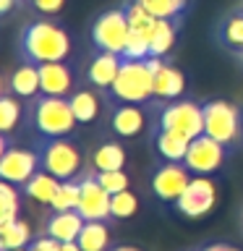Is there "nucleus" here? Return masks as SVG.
I'll return each mask as SVG.
<instances>
[{"mask_svg":"<svg viewBox=\"0 0 243 251\" xmlns=\"http://www.w3.org/2000/svg\"><path fill=\"white\" fill-rule=\"evenodd\" d=\"M37 154H39L42 170H47L58 180H73L81 176L84 154H81L78 141H71L66 136H60V139H45L42 136V141L37 144Z\"/></svg>","mask_w":243,"mask_h":251,"instance_id":"obj_2","label":"nucleus"},{"mask_svg":"<svg viewBox=\"0 0 243 251\" xmlns=\"http://www.w3.org/2000/svg\"><path fill=\"white\" fill-rule=\"evenodd\" d=\"M157 128H168V131L183 133L186 139H196L204 133V110L191 100H170L160 110Z\"/></svg>","mask_w":243,"mask_h":251,"instance_id":"obj_7","label":"nucleus"},{"mask_svg":"<svg viewBox=\"0 0 243 251\" xmlns=\"http://www.w3.org/2000/svg\"><path fill=\"white\" fill-rule=\"evenodd\" d=\"M11 92L16 97H37L42 92V86H39V66L21 63L11 74Z\"/></svg>","mask_w":243,"mask_h":251,"instance_id":"obj_21","label":"nucleus"},{"mask_svg":"<svg viewBox=\"0 0 243 251\" xmlns=\"http://www.w3.org/2000/svg\"><path fill=\"white\" fill-rule=\"evenodd\" d=\"M121 63H123L121 55L97 50V55H94L92 63H89V68H86V78H89V84H94L97 89H110V86L115 84V78H118Z\"/></svg>","mask_w":243,"mask_h":251,"instance_id":"obj_16","label":"nucleus"},{"mask_svg":"<svg viewBox=\"0 0 243 251\" xmlns=\"http://www.w3.org/2000/svg\"><path fill=\"white\" fill-rule=\"evenodd\" d=\"M191 139H186L183 133L168 131V128H157L154 131V147L168 162H183V157L188 152Z\"/></svg>","mask_w":243,"mask_h":251,"instance_id":"obj_20","label":"nucleus"},{"mask_svg":"<svg viewBox=\"0 0 243 251\" xmlns=\"http://www.w3.org/2000/svg\"><path fill=\"white\" fill-rule=\"evenodd\" d=\"M225 152H227L225 144H219L217 139L201 133V136L191 139L188 152L183 157V165L194 173V176H209V173H215L217 168H222Z\"/></svg>","mask_w":243,"mask_h":251,"instance_id":"obj_9","label":"nucleus"},{"mask_svg":"<svg viewBox=\"0 0 243 251\" xmlns=\"http://www.w3.org/2000/svg\"><path fill=\"white\" fill-rule=\"evenodd\" d=\"M136 3L144 5L154 19H168L178 26L188 11V0H136Z\"/></svg>","mask_w":243,"mask_h":251,"instance_id":"obj_26","label":"nucleus"},{"mask_svg":"<svg viewBox=\"0 0 243 251\" xmlns=\"http://www.w3.org/2000/svg\"><path fill=\"white\" fill-rule=\"evenodd\" d=\"M149 55H152V52H149V39H146V34H141V31H133V29H131L128 42H125L121 58H123V60H146Z\"/></svg>","mask_w":243,"mask_h":251,"instance_id":"obj_32","label":"nucleus"},{"mask_svg":"<svg viewBox=\"0 0 243 251\" xmlns=\"http://www.w3.org/2000/svg\"><path fill=\"white\" fill-rule=\"evenodd\" d=\"M215 201H217V188H215V183H212L207 176H194L191 183L186 186V191L180 194L172 204H175V212H178V215L196 220V217L209 215L212 207H215Z\"/></svg>","mask_w":243,"mask_h":251,"instance_id":"obj_8","label":"nucleus"},{"mask_svg":"<svg viewBox=\"0 0 243 251\" xmlns=\"http://www.w3.org/2000/svg\"><path fill=\"white\" fill-rule=\"evenodd\" d=\"M125 149L118 141H105L92 152V170H123Z\"/></svg>","mask_w":243,"mask_h":251,"instance_id":"obj_23","label":"nucleus"},{"mask_svg":"<svg viewBox=\"0 0 243 251\" xmlns=\"http://www.w3.org/2000/svg\"><path fill=\"white\" fill-rule=\"evenodd\" d=\"M39 86L42 94H52V97H66L76 86V76L63 60L58 63H42L39 66Z\"/></svg>","mask_w":243,"mask_h":251,"instance_id":"obj_14","label":"nucleus"},{"mask_svg":"<svg viewBox=\"0 0 243 251\" xmlns=\"http://www.w3.org/2000/svg\"><path fill=\"white\" fill-rule=\"evenodd\" d=\"M107 251H141V249H133V246H115V249H107Z\"/></svg>","mask_w":243,"mask_h":251,"instance_id":"obj_40","label":"nucleus"},{"mask_svg":"<svg viewBox=\"0 0 243 251\" xmlns=\"http://www.w3.org/2000/svg\"><path fill=\"white\" fill-rule=\"evenodd\" d=\"M219 42L227 50L243 55V8L222 19V24H219Z\"/></svg>","mask_w":243,"mask_h":251,"instance_id":"obj_24","label":"nucleus"},{"mask_svg":"<svg viewBox=\"0 0 243 251\" xmlns=\"http://www.w3.org/2000/svg\"><path fill=\"white\" fill-rule=\"evenodd\" d=\"M60 183L63 180H58L55 176H50L47 170H42L39 168L34 176H31L26 183H24L21 188H24V194L29 196V199H34V201H39V204H47L50 207L52 204V199L58 196V188H60Z\"/></svg>","mask_w":243,"mask_h":251,"instance_id":"obj_19","label":"nucleus"},{"mask_svg":"<svg viewBox=\"0 0 243 251\" xmlns=\"http://www.w3.org/2000/svg\"><path fill=\"white\" fill-rule=\"evenodd\" d=\"M31 241V227L24 220H13L11 225L0 233V249L3 251H13V249H26Z\"/></svg>","mask_w":243,"mask_h":251,"instance_id":"obj_28","label":"nucleus"},{"mask_svg":"<svg viewBox=\"0 0 243 251\" xmlns=\"http://www.w3.org/2000/svg\"><path fill=\"white\" fill-rule=\"evenodd\" d=\"M0 94H3V78H0Z\"/></svg>","mask_w":243,"mask_h":251,"instance_id":"obj_41","label":"nucleus"},{"mask_svg":"<svg viewBox=\"0 0 243 251\" xmlns=\"http://www.w3.org/2000/svg\"><path fill=\"white\" fill-rule=\"evenodd\" d=\"M131 34V24L125 19V8H110L99 13L97 21L92 24V45L102 52H115L121 55Z\"/></svg>","mask_w":243,"mask_h":251,"instance_id":"obj_6","label":"nucleus"},{"mask_svg":"<svg viewBox=\"0 0 243 251\" xmlns=\"http://www.w3.org/2000/svg\"><path fill=\"white\" fill-rule=\"evenodd\" d=\"M110 94L118 102L141 105L154 97V71L146 60H123L118 71L115 84L110 86Z\"/></svg>","mask_w":243,"mask_h":251,"instance_id":"obj_4","label":"nucleus"},{"mask_svg":"<svg viewBox=\"0 0 243 251\" xmlns=\"http://www.w3.org/2000/svg\"><path fill=\"white\" fill-rule=\"evenodd\" d=\"M13 5H16V0H0V16L11 13V11H13Z\"/></svg>","mask_w":243,"mask_h":251,"instance_id":"obj_38","label":"nucleus"},{"mask_svg":"<svg viewBox=\"0 0 243 251\" xmlns=\"http://www.w3.org/2000/svg\"><path fill=\"white\" fill-rule=\"evenodd\" d=\"M241 58H243V55H241Z\"/></svg>","mask_w":243,"mask_h":251,"instance_id":"obj_44","label":"nucleus"},{"mask_svg":"<svg viewBox=\"0 0 243 251\" xmlns=\"http://www.w3.org/2000/svg\"><path fill=\"white\" fill-rule=\"evenodd\" d=\"M13 220H19V191H16L13 183L0 178V233Z\"/></svg>","mask_w":243,"mask_h":251,"instance_id":"obj_27","label":"nucleus"},{"mask_svg":"<svg viewBox=\"0 0 243 251\" xmlns=\"http://www.w3.org/2000/svg\"><path fill=\"white\" fill-rule=\"evenodd\" d=\"M71 55L68 31L52 21H31L21 29L19 37V58L21 63H58Z\"/></svg>","mask_w":243,"mask_h":251,"instance_id":"obj_1","label":"nucleus"},{"mask_svg":"<svg viewBox=\"0 0 243 251\" xmlns=\"http://www.w3.org/2000/svg\"><path fill=\"white\" fill-rule=\"evenodd\" d=\"M199 251H238V249H235V246H230V243L215 241V243H207V246H201Z\"/></svg>","mask_w":243,"mask_h":251,"instance_id":"obj_36","label":"nucleus"},{"mask_svg":"<svg viewBox=\"0 0 243 251\" xmlns=\"http://www.w3.org/2000/svg\"><path fill=\"white\" fill-rule=\"evenodd\" d=\"M21 121V105L16 97H8V94H0V133H13L16 126Z\"/></svg>","mask_w":243,"mask_h":251,"instance_id":"obj_31","label":"nucleus"},{"mask_svg":"<svg viewBox=\"0 0 243 251\" xmlns=\"http://www.w3.org/2000/svg\"><path fill=\"white\" fill-rule=\"evenodd\" d=\"M94 178L99 180V186L107 194H118L128 188V176L123 170H94Z\"/></svg>","mask_w":243,"mask_h":251,"instance_id":"obj_33","label":"nucleus"},{"mask_svg":"<svg viewBox=\"0 0 243 251\" xmlns=\"http://www.w3.org/2000/svg\"><path fill=\"white\" fill-rule=\"evenodd\" d=\"M81 186V199H78V212L84 220H113L110 217V194L99 186V180L92 173H81L76 178Z\"/></svg>","mask_w":243,"mask_h":251,"instance_id":"obj_10","label":"nucleus"},{"mask_svg":"<svg viewBox=\"0 0 243 251\" xmlns=\"http://www.w3.org/2000/svg\"><path fill=\"white\" fill-rule=\"evenodd\" d=\"M136 209H139V199H136V194L128 191V188H125V191H118V194H110V217L113 220L133 217Z\"/></svg>","mask_w":243,"mask_h":251,"instance_id":"obj_30","label":"nucleus"},{"mask_svg":"<svg viewBox=\"0 0 243 251\" xmlns=\"http://www.w3.org/2000/svg\"><path fill=\"white\" fill-rule=\"evenodd\" d=\"M110 126H113V131L118 136H139L141 131H144V110L139 105H128V102H123V105H118L113 110V118H110Z\"/></svg>","mask_w":243,"mask_h":251,"instance_id":"obj_17","label":"nucleus"},{"mask_svg":"<svg viewBox=\"0 0 243 251\" xmlns=\"http://www.w3.org/2000/svg\"><path fill=\"white\" fill-rule=\"evenodd\" d=\"M149 68L154 71V97L157 100H178L186 89V78L175 66H168L162 58H146Z\"/></svg>","mask_w":243,"mask_h":251,"instance_id":"obj_13","label":"nucleus"},{"mask_svg":"<svg viewBox=\"0 0 243 251\" xmlns=\"http://www.w3.org/2000/svg\"><path fill=\"white\" fill-rule=\"evenodd\" d=\"M194 173L186 168L183 162H165L157 168L152 178V188L162 201H175L180 194L186 191V186L191 183Z\"/></svg>","mask_w":243,"mask_h":251,"instance_id":"obj_12","label":"nucleus"},{"mask_svg":"<svg viewBox=\"0 0 243 251\" xmlns=\"http://www.w3.org/2000/svg\"><path fill=\"white\" fill-rule=\"evenodd\" d=\"M86 220L81 217V212L78 209H66V212H52L50 217H47L45 223V233L52 235L55 241L60 243H73L78 238V233H81Z\"/></svg>","mask_w":243,"mask_h":251,"instance_id":"obj_15","label":"nucleus"},{"mask_svg":"<svg viewBox=\"0 0 243 251\" xmlns=\"http://www.w3.org/2000/svg\"><path fill=\"white\" fill-rule=\"evenodd\" d=\"M58 251H81V249H78V243L73 241V243H60Z\"/></svg>","mask_w":243,"mask_h":251,"instance_id":"obj_39","label":"nucleus"},{"mask_svg":"<svg viewBox=\"0 0 243 251\" xmlns=\"http://www.w3.org/2000/svg\"><path fill=\"white\" fill-rule=\"evenodd\" d=\"M60 249V241H55L52 235H39V238H31L26 251H58Z\"/></svg>","mask_w":243,"mask_h":251,"instance_id":"obj_34","label":"nucleus"},{"mask_svg":"<svg viewBox=\"0 0 243 251\" xmlns=\"http://www.w3.org/2000/svg\"><path fill=\"white\" fill-rule=\"evenodd\" d=\"M68 102H71V110H73L78 123H92L99 115V97L92 89H76L68 97Z\"/></svg>","mask_w":243,"mask_h":251,"instance_id":"obj_25","label":"nucleus"},{"mask_svg":"<svg viewBox=\"0 0 243 251\" xmlns=\"http://www.w3.org/2000/svg\"><path fill=\"white\" fill-rule=\"evenodd\" d=\"M63 3H66V0H31V5L42 13H58L63 8Z\"/></svg>","mask_w":243,"mask_h":251,"instance_id":"obj_35","label":"nucleus"},{"mask_svg":"<svg viewBox=\"0 0 243 251\" xmlns=\"http://www.w3.org/2000/svg\"><path fill=\"white\" fill-rule=\"evenodd\" d=\"M204 110V133L217 139L219 144L233 147L243 133V115L241 110L225 100H209L201 105Z\"/></svg>","mask_w":243,"mask_h":251,"instance_id":"obj_5","label":"nucleus"},{"mask_svg":"<svg viewBox=\"0 0 243 251\" xmlns=\"http://www.w3.org/2000/svg\"><path fill=\"white\" fill-rule=\"evenodd\" d=\"M78 199H81V186L78 180H63L58 188V196L52 199L50 209L52 212H66V209H78Z\"/></svg>","mask_w":243,"mask_h":251,"instance_id":"obj_29","label":"nucleus"},{"mask_svg":"<svg viewBox=\"0 0 243 251\" xmlns=\"http://www.w3.org/2000/svg\"><path fill=\"white\" fill-rule=\"evenodd\" d=\"M31 123L42 133L45 139H60L68 136L78 126L71 102L66 97H52V94H42L31 105Z\"/></svg>","mask_w":243,"mask_h":251,"instance_id":"obj_3","label":"nucleus"},{"mask_svg":"<svg viewBox=\"0 0 243 251\" xmlns=\"http://www.w3.org/2000/svg\"><path fill=\"white\" fill-rule=\"evenodd\" d=\"M0 251H3V249H0Z\"/></svg>","mask_w":243,"mask_h":251,"instance_id":"obj_43","label":"nucleus"},{"mask_svg":"<svg viewBox=\"0 0 243 251\" xmlns=\"http://www.w3.org/2000/svg\"><path fill=\"white\" fill-rule=\"evenodd\" d=\"M8 147H13V144H11V139H8L5 133H0V160H3V154L8 152Z\"/></svg>","mask_w":243,"mask_h":251,"instance_id":"obj_37","label":"nucleus"},{"mask_svg":"<svg viewBox=\"0 0 243 251\" xmlns=\"http://www.w3.org/2000/svg\"><path fill=\"white\" fill-rule=\"evenodd\" d=\"M78 249L81 251H107L110 243V230L105 225V220H86L81 233H78Z\"/></svg>","mask_w":243,"mask_h":251,"instance_id":"obj_22","label":"nucleus"},{"mask_svg":"<svg viewBox=\"0 0 243 251\" xmlns=\"http://www.w3.org/2000/svg\"><path fill=\"white\" fill-rule=\"evenodd\" d=\"M13 251H26V249H13Z\"/></svg>","mask_w":243,"mask_h":251,"instance_id":"obj_42","label":"nucleus"},{"mask_svg":"<svg viewBox=\"0 0 243 251\" xmlns=\"http://www.w3.org/2000/svg\"><path fill=\"white\" fill-rule=\"evenodd\" d=\"M175 31L178 24H172L168 19H154L152 26L146 29V39H149V58H165L170 52V47L175 45Z\"/></svg>","mask_w":243,"mask_h":251,"instance_id":"obj_18","label":"nucleus"},{"mask_svg":"<svg viewBox=\"0 0 243 251\" xmlns=\"http://www.w3.org/2000/svg\"><path fill=\"white\" fill-rule=\"evenodd\" d=\"M42 168L39 165L37 149H21V147H8V152L0 160V178L13 186H24L34 173Z\"/></svg>","mask_w":243,"mask_h":251,"instance_id":"obj_11","label":"nucleus"}]
</instances>
